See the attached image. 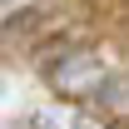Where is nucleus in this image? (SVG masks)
<instances>
[{"mask_svg":"<svg viewBox=\"0 0 129 129\" xmlns=\"http://www.w3.org/2000/svg\"><path fill=\"white\" fill-rule=\"evenodd\" d=\"M50 80L60 89H70V94H84V89H99V64L89 55H80V50H70V55H60V70Z\"/></svg>","mask_w":129,"mask_h":129,"instance_id":"f257e3e1","label":"nucleus"},{"mask_svg":"<svg viewBox=\"0 0 129 129\" xmlns=\"http://www.w3.org/2000/svg\"><path fill=\"white\" fill-rule=\"evenodd\" d=\"M99 104H104V114L109 119H119V124H129V80H114L99 89Z\"/></svg>","mask_w":129,"mask_h":129,"instance_id":"f03ea898","label":"nucleus"}]
</instances>
